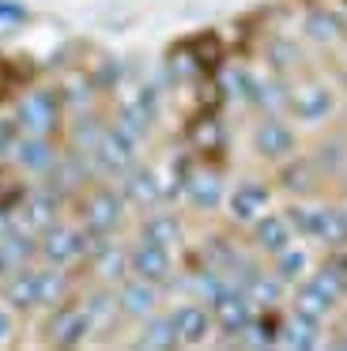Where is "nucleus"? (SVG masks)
Returning <instances> with one entry per match:
<instances>
[{"instance_id":"obj_1","label":"nucleus","mask_w":347,"mask_h":351,"mask_svg":"<svg viewBox=\"0 0 347 351\" xmlns=\"http://www.w3.org/2000/svg\"><path fill=\"white\" fill-rule=\"evenodd\" d=\"M91 152H95V159L102 170L121 174V170H128L136 159V136H128L121 125H113V129H106L102 136H98V144L91 147Z\"/></svg>"},{"instance_id":"obj_2","label":"nucleus","mask_w":347,"mask_h":351,"mask_svg":"<svg viewBox=\"0 0 347 351\" xmlns=\"http://www.w3.org/2000/svg\"><path fill=\"white\" fill-rule=\"evenodd\" d=\"M57 117H60V106H57V95L53 91H30L19 102V110H15V121L27 132H34V136H45L57 125Z\"/></svg>"},{"instance_id":"obj_3","label":"nucleus","mask_w":347,"mask_h":351,"mask_svg":"<svg viewBox=\"0 0 347 351\" xmlns=\"http://www.w3.org/2000/svg\"><path fill=\"white\" fill-rule=\"evenodd\" d=\"M87 253V230H72V227H45V242H42V257L49 265H72L75 257Z\"/></svg>"},{"instance_id":"obj_4","label":"nucleus","mask_w":347,"mask_h":351,"mask_svg":"<svg viewBox=\"0 0 347 351\" xmlns=\"http://www.w3.org/2000/svg\"><path fill=\"white\" fill-rule=\"evenodd\" d=\"M128 268L147 283H163L166 276H170V253H166V245L140 242L132 253H128Z\"/></svg>"},{"instance_id":"obj_5","label":"nucleus","mask_w":347,"mask_h":351,"mask_svg":"<svg viewBox=\"0 0 347 351\" xmlns=\"http://www.w3.org/2000/svg\"><path fill=\"white\" fill-rule=\"evenodd\" d=\"M253 238H256V245H261L264 253H279L283 245L294 242V227H291L287 215L264 212V215H256V219H253Z\"/></svg>"},{"instance_id":"obj_6","label":"nucleus","mask_w":347,"mask_h":351,"mask_svg":"<svg viewBox=\"0 0 347 351\" xmlns=\"http://www.w3.org/2000/svg\"><path fill=\"white\" fill-rule=\"evenodd\" d=\"M291 110H294V117H298V121H324V117L332 114V110H336V95L328 91V87H302L298 95H294L291 99Z\"/></svg>"},{"instance_id":"obj_7","label":"nucleus","mask_w":347,"mask_h":351,"mask_svg":"<svg viewBox=\"0 0 347 351\" xmlns=\"http://www.w3.org/2000/svg\"><path fill=\"white\" fill-rule=\"evenodd\" d=\"M230 215L238 223H253L256 215H264L268 212V189H264L261 182H241L238 189L230 193Z\"/></svg>"},{"instance_id":"obj_8","label":"nucleus","mask_w":347,"mask_h":351,"mask_svg":"<svg viewBox=\"0 0 347 351\" xmlns=\"http://www.w3.org/2000/svg\"><path fill=\"white\" fill-rule=\"evenodd\" d=\"M15 162H19L23 170H30V174H45V170H53V162H57V152H53V144L45 136H23L15 140Z\"/></svg>"},{"instance_id":"obj_9","label":"nucleus","mask_w":347,"mask_h":351,"mask_svg":"<svg viewBox=\"0 0 347 351\" xmlns=\"http://www.w3.org/2000/svg\"><path fill=\"white\" fill-rule=\"evenodd\" d=\"M317 332H321V317L306 310H294L291 321L279 325V343L283 348H317Z\"/></svg>"},{"instance_id":"obj_10","label":"nucleus","mask_w":347,"mask_h":351,"mask_svg":"<svg viewBox=\"0 0 347 351\" xmlns=\"http://www.w3.org/2000/svg\"><path fill=\"white\" fill-rule=\"evenodd\" d=\"M121 197L113 189H98L95 197H91L87 204V230H102V234H110L113 227L121 223Z\"/></svg>"},{"instance_id":"obj_11","label":"nucleus","mask_w":347,"mask_h":351,"mask_svg":"<svg viewBox=\"0 0 347 351\" xmlns=\"http://www.w3.org/2000/svg\"><path fill=\"white\" fill-rule=\"evenodd\" d=\"M174 328H178V340L181 343H200L204 336L211 332V313L204 310V306H178V310L170 313Z\"/></svg>"},{"instance_id":"obj_12","label":"nucleus","mask_w":347,"mask_h":351,"mask_svg":"<svg viewBox=\"0 0 347 351\" xmlns=\"http://www.w3.org/2000/svg\"><path fill=\"white\" fill-rule=\"evenodd\" d=\"M253 140H256V152H261V155H272V159L294 152V132L287 129L283 121H276V117H268V121L256 125Z\"/></svg>"},{"instance_id":"obj_13","label":"nucleus","mask_w":347,"mask_h":351,"mask_svg":"<svg viewBox=\"0 0 347 351\" xmlns=\"http://www.w3.org/2000/svg\"><path fill=\"white\" fill-rule=\"evenodd\" d=\"M117 302H121V310L132 313V317H147V313L155 310V302H158V291H155V283H147V280L136 276V280H128L125 287H121Z\"/></svg>"},{"instance_id":"obj_14","label":"nucleus","mask_w":347,"mask_h":351,"mask_svg":"<svg viewBox=\"0 0 347 351\" xmlns=\"http://www.w3.org/2000/svg\"><path fill=\"white\" fill-rule=\"evenodd\" d=\"M91 328H95V317L87 313V306H68V310L53 321V340L57 343H80Z\"/></svg>"},{"instance_id":"obj_15","label":"nucleus","mask_w":347,"mask_h":351,"mask_svg":"<svg viewBox=\"0 0 347 351\" xmlns=\"http://www.w3.org/2000/svg\"><path fill=\"white\" fill-rule=\"evenodd\" d=\"M291 227L302 230V234L317 238V242H328L332 230V208H291Z\"/></svg>"},{"instance_id":"obj_16","label":"nucleus","mask_w":347,"mask_h":351,"mask_svg":"<svg viewBox=\"0 0 347 351\" xmlns=\"http://www.w3.org/2000/svg\"><path fill=\"white\" fill-rule=\"evenodd\" d=\"M8 302L12 306H38L42 302V272H34V268H15V280L8 283Z\"/></svg>"},{"instance_id":"obj_17","label":"nucleus","mask_w":347,"mask_h":351,"mask_svg":"<svg viewBox=\"0 0 347 351\" xmlns=\"http://www.w3.org/2000/svg\"><path fill=\"white\" fill-rule=\"evenodd\" d=\"M185 197L193 200L196 208L208 212V208H215L219 200H223V185H219V178L208 174V170H204V174H185Z\"/></svg>"},{"instance_id":"obj_18","label":"nucleus","mask_w":347,"mask_h":351,"mask_svg":"<svg viewBox=\"0 0 347 351\" xmlns=\"http://www.w3.org/2000/svg\"><path fill=\"white\" fill-rule=\"evenodd\" d=\"M57 189H34L27 200V223L30 227H53V215H57Z\"/></svg>"},{"instance_id":"obj_19","label":"nucleus","mask_w":347,"mask_h":351,"mask_svg":"<svg viewBox=\"0 0 347 351\" xmlns=\"http://www.w3.org/2000/svg\"><path fill=\"white\" fill-rule=\"evenodd\" d=\"M309 272V253L302 250V245H283V250L276 253V276L283 283H291V280H302V276Z\"/></svg>"},{"instance_id":"obj_20","label":"nucleus","mask_w":347,"mask_h":351,"mask_svg":"<svg viewBox=\"0 0 347 351\" xmlns=\"http://www.w3.org/2000/svg\"><path fill=\"white\" fill-rule=\"evenodd\" d=\"M181 238V223L174 219L170 212H155L147 223H143V242H155V245H174Z\"/></svg>"},{"instance_id":"obj_21","label":"nucleus","mask_w":347,"mask_h":351,"mask_svg":"<svg viewBox=\"0 0 347 351\" xmlns=\"http://www.w3.org/2000/svg\"><path fill=\"white\" fill-rule=\"evenodd\" d=\"M339 31H344V19L336 16V12H324V8H313L306 16V34L313 42H332L339 38Z\"/></svg>"},{"instance_id":"obj_22","label":"nucleus","mask_w":347,"mask_h":351,"mask_svg":"<svg viewBox=\"0 0 347 351\" xmlns=\"http://www.w3.org/2000/svg\"><path fill=\"white\" fill-rule=\"evenodd\" d=\"M246 295H249V302H253V306L272 310V306L283 298V280H279V276H261V272H256V280L246 287Z\"/></svg>"},{"instance_id":"obj_23","label":"nucleus","mask_w":347,"mask_h":351,"mask_svg":"<svg viewBox=\"0 0 347 351\" xmlns=\"http://www.w3.org/2000/svg\"><path fill=\"white\" fill-rule=\"evenodd\" d=\"M98 276H102V280H125L128 276V253L106 242L102 250H98Z\"/></svg>"},{"instance_id":"obj_24","label":"nucleus","mask_w":347,"mask_h":351,"mask_svg":"<svg viewBox=\"0 0 347 351\" xmlns=\"http://www.w3.org/2000/svg\"><path fill=\"white\" fill-rule=\"evenodd\" d=\"M136 343H140V348H178L181 340H178V328H174L170 317H155L147 325V332H143Z\"/></svg>"},{"instance_id":"obj_25","label":"nucleus","mask_w":347,"mask_h":351,"mask_svg":"<svg viewBox=\"0 0 347 351\" xmlns=\"http://www.w3.org/2000/svg\"><path fill=\"white\" fill-rule=\"evenodd\" d=\"M125 193H128L132 200H140V204H151V200H158L163 185H158V178L151 174V170H136V174H128Z\"/></svg>"},{"instance_id":"obj_26","label":"nucleus","mask_w":347,"mask_h":351,"mask_svg":"<svg viewBox=\"0 0 347 351\" xmlns=\"http://www.w3.org/2000/svg\"><path fill=\"white\" fill-rule=\"evenodd\" d=\"M147 121H151V114H147V110H143L136 99L125 102V106H121V114H117V125L128 132V136H136V140L147 132Z\"/></svg>"},{"instance_id":"obj_27","label":"nucleus","mask_w":347,"mask_h":351,"mask_svg":"<svg viewBox=\"0 0 347 351\" xmlns=\"http://www.w3.org/2000/svg\"><path fill=\"white\" fill-rule=\"evenodd\" d=\"M193 144L200 147V152H208V147H219V144H223V129H219V121H211V117H208V121L196 125V129H193Z\"/></svg>"},{"instance_id":"obj_28","label":"nucleus","mask_w":347,"mask_h":351,"mask_svg":"<svg viewBox=\"0 0 347 351\" xmlns=\"http://www.w3.org/2000/svg\"><path fill=\"white\" fill-rule=\"evenodd\" d=\"M27 19V8L19 0H0V23H23Z\"/></svg>"},{"instance_id":"obj_29","label":"nucleus","mask_w":347,"mask_h":351,"mask_svg":"<svg viewBox=\"0 0 347 351\" xmlns=\"http://www.w3.org/2000/svg\"><path fill=\"white\" fill-rule=\"evenodd\" d=\"M110 310H113V298H110V295H95V298L87 302V313H91L95 321H102Z\"/></svg>"},{"instance_id":"obj_30","label":"nucleus","mask_w":347,"mask_h":351,"mask_svg":"<svg viewBox=\"0 0 347 351\" xmlns=\"http://www.w3.org/2000/svg\"><path fill=\"white\" fill-rule=\"evenodd\" d=\"M8 147H15L12 144V129H0V152H8Z\"/></svg>"},{"instance_id":"obj_31","label":"nucleus","mask_w":347,"mask_h":351,"mask_svg":"<svg viewBox=\"0 0 347 351\" xmlns=\"http://www.w3.org/2000/svg\"><path fill=\"white\" fill-rule=\"evenodd\" d=\"M8 328H12V321H8V313H0V343H4V336H8Z\"/></svg>"}]
</instances>
